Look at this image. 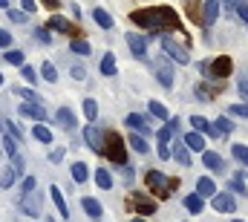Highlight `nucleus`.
<instances>
[{
  "instance_id": "1",
  "label": "nucleus",
  "mask_w": 248,
  "mask_h": 222,
  "mask_svg": "<svg viewBox=\"0 0 248 222\" xmlns=\"http://www.w3.org/2000/svg\"><path fill=\"white\" fill-rule=\"evenodd\" d=\"M130 20L136 26H144L147 32H165V29H176L179 32V17L170 6H150V9H136L130 15Z\"/></svg>"
},
{
  "instance_id": "2",
  "label": "nucleus",
  "mask_w": 248,
  "mask_h": 222,
  "mask_svg": "<svg viewBox=\"0 0 248 222\" xmlns=\"http://www.w3.org/2000/svg\"><path fill=\"white\" fill-rule=\"evenodd\" d=\"M144 182H147V188H150L156 196H162V199L170 196V190H173V185H176V182H170L162 170H147V173H144Z\"/></svg>"
},
{
  "instance_id": "3",
  "label": "nucleus",
  "mask_w": 248,
  "mask_h": 222,
  "mask_svg": "<svg viewBox=\"0 0 248 222\" xmlns=\"http://www.w3.org/2000/svg\"><path fill=\"white\" fill-rule=\"evenodd\" d=\"M104 153H107L116 165H127V147H124V139L119 133H107V136H104Z\"/></svg>"
},
{
  "instance_id": "4",
  "label": "nucleus",
  "mask_w": 248,
  "mask_h": 222,
  "mask_svg": "<svg viewBox=\"0 0 248 222\" xmlns=\"http://www.w3.org/2000/svg\"><path fill=\"white\" fill-rule=\"evenodd\" d=\"M202 72L211 75V78H225L231 72V61L228 58H217L214 63H202Z\"/></svg>"
},
{
  "instance_id": "5",
  "label": "nucleus",
  "mask_w": 248,
  "mask_h": 222,
  "mask_svg": "<svg viewBox=\"0 0 248 222\" xmlns=\"http://www.w3.org/2000/svg\"><path fill=\"white\" fill-rule=\"evenodd\" d=\"M162 47H165V52L173 58V61H179V63H187L190 61V55H187V49L185 47H179L173 38H162Z\"/></svg>"
},
{
  "instance_id": "6",
  "label": "nucleus",
  "mask_w": 248,
  "mask_h": 222,
  "mask_svg": "<svg viewBox=\"0 0 248 222\" xmlns=\"http://www.w3.org/2000/svg\"><path fill=\"white\" fill-rule=\"evenodd\" d=\"M84 139H87L90 150H95V153H104V136H101V130H98L95 124H87V130H84Z\"/></svg>"
},
{
  "instance_id": "7",
  "label": "nucleus",
  "mask_w": 248,
  "mask_h": 222,
  "mask_svg": "<svg viewBox=\"0 0 248 222\" xmlns=\"http://www.w3.org/2000/svg\"><path fill=\"white\" fill-rule=\"evenodd\" d=\"M156 78H159L162 87H168V90L173 87V78H176V75H173V69H170L168 61H156Z\"/></svg>"
},
{
  "instance_id": "8",
  "label": "nucleus",
  "mask_w": 248,
  "mask_h": 222,
  "mask_svg": "<svg viewBox=\"0 0 248 222\" xmlns=\"http://www.w3.org/2000/svg\"><path fill=\"white\" fill-rule=\"evenodd\" d=\"M127 44H130V49H133V55L136 58H147V41L141 38V35H136V32H127Z\"/></svg>"
},
{
  "instance_id": "9",
  "label": "nucleus",
  "mask_w": 248,
  "mask_h": 222,
  "mask_svg": "<svg viewBox=\"0 0 248 222\" xmlns=\"http://www.w3.org/2000/svg\"><path fill=\"white\" fill-rule=\"evenodd\" d=\"M130 202H133V208H136L141 217H147V214H153V211H156V202H153V199H147V196H141V193H133V196H130Z\"/></svg>"
},
{
  "instance_id": "10",
  "label": "nucleus",
  "mask_w": 248,
  "mask_h": 222,
  "mask_svg": "<svg viewBox=\"0 0 248 222\" xmlns=\"http://www.w3.org/2000/svg\"><path fill=\"white\" fill-rule=\"evenodd\" d=\"M49 29H55V32H61V35H72V38L78 35V29H75L66 17H61V15H52V17H49Z\"/></svg>"
},
{
  "instance_id": "11",
  "label": "nucleus",
  "mask_w": 248,
  "mask_h": 222,
  "mask_svg": "<svg viewBox=\"0 0 248 222\" xmlns=\"http://www.w3.org/2000/svg\"><path fill=\"white\" fill-rule=\"evenodd\" d=\"M23 211L29 214V217H41V196L32 190V193H23Z\"/></svg>"
},
{
  "instance_id": "12",
  "label": "nucleus",
  "mask_w": 248,
  "mask_h": 222,
  "mask_svg": "<svg viewBox=\"0 0 248 222\" xmlns=\"http://www.w3.org/2000/svg\"><path fill=\"white\" fill-rule=\"evenodd\" d=\"M217 17H219V0H205V6H202V23L214 26Z\"/></svg>"
},
{
  "instance_id": "13",
  "label": "nucleus",
  "mask_w": 248,
  "mask_h": 222,
  "mask_svg": "<svg viewBox=\"0 0 248 222\" xmlns=\"http://www.w3.org/2000/svg\"><path fill=\"white\" fill-rule=\"evenodd\" d=\"M214 208H217V211H222V214H231V211L237 208L234 193H217V196H214Z\"/></svg>"
},
{
  "instance_id": "14",
  "label": "nucleus",
  "mask_w": 248,
  "mask_h": 222,
  "mask_svg": "<svg viewBox=\"0 0 248 222\" xmlns=\"http://www.w3.org/2000/svg\"><path fill=\"white\" fill-rule=\"evenodd\" d=\"M81 205H84V211H87L93 220H101V217H104V208H101V202H98V199L84 196V199H81Z\"/></svg>"
},
{
  "instance_id": "15",
  "label": "nucleus",
  "mask_w": 248,
  "mask_h": 222,
  "mask_svg": "<svg viewBox=\"0 0 248 222\" xmlns=\"http://www.w3.org/2000/svg\"><path fill=\"white\" fill-rule=\"evenodd\" d=\"M185 147L187 150H193V153H205V139H202V133H187L185 136Z\"/></svg>"
},
{
  "instance_id": "16",
  "label": "nucleus",
  "mask_w": 248,
  "mask_h": 222,
  "mask_svg": "<svg viewBox=\"0 0 248 222\" xmlns=\"http://www.w3.org/2000/svg\"><path fill=\"white\" fill-rule=\"evenodd\" d=\"M196 196H217V185H214V179H208V176H202L199 182H196Z\"/></svg>"
},
{
  "instance_id": "17",
  "label": "nucleus",
  "mask_w": 248,
  "mask_h": 222,
  "mask_svg": "<svg viewBox=\"0 0 248 222\" xmlns=\"http://www.w3.org/2000/svg\"><path fill=\"white\" fill-rule=\"evenodd\" d=\"M20 115L35 118V121H44V118H46V110H44L41 104H20Z\"/></svg>"
},
{
  "instance_id": "18",
  "label": "nucleus",
  "mask_w": 248,
  "mask_h": 222,
  "mask_svg": "<svg viewBox=\"0 0 248 222\" xmlns=\"http://www.w3.org/2000/svg\"><path fill=\"white\" fill-rule=\"evenodd\" d=\"M127 124H130V127H133L136 133H147V136H150V124H147V121H144L141 115L130 112V115H127Z\"/></svg>"
},
{
  "instance_id": "19",
  "label": "nucleus",
  "mask_w": 248,
  "mask_h": 222,
  "mask_svg": "<svg viewBox=\"0 0 248 222\" xmlns=\"http://www.w3.org/2000/svg\"><path fill=\"white\" fill-rule=\"evenodd\" d=\"M170 153H173V159H176L179 165H190V150L185 147V142H176Z\"/></svg>"
},
{
  "instance_id": "20",
  "label": "nucleus",
  "mask_w": 248,
  "mask_h": 222,
  "mask_svg": "<svg viewBox=\"0 0 248 222\" xmlns=\"http://www.w3.org/2000/svg\"><path fill=\"white\" fill-rule=\"evenodd\" d=\"M49 193H52V202H55V208H58V214H61V217H69V211H66V202H63V193H61V188H58V185H52V188H49Z\"/></svg>"
},
{
  "instance_id": "21",
  "label": "nucleus",
  "mask_w": 248,
  "mask_h": 222,
  "mask_svg": "<svg viewBox=\"0 0 248 222\" xmlns=\"http://www.w3.org/2000/svg\"><path fill=\"white\" fill-rule=\"evenodd\" d=\"M202 162H205V167H211V170H222V156L214 153V150H205L202 153Z\"/></svg>"
},
{
  "instance_id": "22",
  "label": "nucleus",
  "mask_w": 248,
  "mask_h": 222,
  "mask_svg": "<svg viewBox=\"0 0 248 222\" xmlns=\"http://www.w3.org/2000/svg\"><path fill=\"white\" fill-rule=\"evenodd\" d=\"M55 121L61 124L63 130H72V127H75V115H72L69 110H58L55 112Z\"/></svg>"
},
{
  "instance_id": "23",
  "label": "nucleus",
  "mask_w": 248,
  "mask_h": 222,
  "mask_svg": "<svg viewBox=\"0 0 248 222\" xmlns=\"http://www.w3.org/2000/svg\"><path fill=\"white\" fill-rule=\"evenodd\" d=\"M93 17H95V23H98L101 29H113V17H110L104 9H95V12H93Z\"/></svg>"
},
{
  "instance_id": "24",
  "label": "nucleus",
  "mask_w": 248,
  "mask_h": 222,
  "mask_svg": "<svg viewBox=\"0 0 248 222\" xmlns=\"http://www.w3.org/2000/svg\"><path fill=\"white\" fill-rule=\"evenodd\" d=\"M32 136H35L38 142H44V144L52 142V133H49V127H44V124H35V127H32Z\"/></svg>"
},
{
  "instance_id": "25",
  "label": "nucleus",
  "mask_w": 248,
  "mask_h": 222,
  "mask_svg": "<svg viewBox=\"0 0 248 222\" xmlns=\"http://www.w3.org/2000/svg\"><path fill=\"white\" fill-rule=\"evenodd\" d=\"M147 107H150V112H153L156 118H162V121H168V118H170V112H168V107H165L162 101H147Z\"/></svg>"
},
{
  "instance_id": "26",
  "label": "nucleus",
  "mask_w": 248,
  "mask_h": 222,
  "mask_svg": "<svg viewBox=\"0 0 248 222\" xmlns=\"http://www.w3.org/2000/svg\"><path fill=\"white\" fill-rule=\"evenodd\" d=\"M101 75H116V55H107L101 58Z\"/></svg>"
},
{
  "instance_id": "27",
  "label": "nucleus",
  "mask_w": 248,
  "mask_h": 222,
  "mask_svg": "<svg viewBox=\"0 0 248 222\" xmlns=\"http://www.w3.org/2000/svg\"><path fill=\"white\" fill-rule=\"evenodd\" d=\"M69 170H72V179H75L78 185H81V182H87V165H84V162H75Z\"/></svg>"
},
{
  "instance_id": "28",
  "label": "nucleus",
  "mask_w": 248,
  "mask_h": 222,
  "mask_svg": "<svg viewBox=\"0 0 248 222\" xmlns=\"http://www.w3.org/2000/svg\"><path fill=\"white\" fill-rule=\"evenodd\" d=\"M173 133H176V121H170L168 127H162V130H159V144H168V142L173 139Z\"/></svg>"
},
{
  "instance_id": "29",
  "label": "nucleus",
  "mask_w": 248,
  "mask_h": 222,
  "mask_svg": "<svg viewBox=\"0 0 248 222\" xmlns=\"http://www.w3.org/2000/svg\"><path fill=\"white\" fill-rule=\"evenodd\" d=\"M127 142H130V147H133L136 153H147V142H144V139H141L139 133H133V136H130Z\"/></svg>"
},
{
  "instance_id": "30",
  "label": "nucleus",
  "mask_w": 248,
  "mask_h": 222,
  "mask_svg": "<svg viewBox=\"0 0 248 222\" xmlns=\"http://www.w3.org/2000/svg\"><path fill=\"white\" fill-rule=\"evenodd\" d=\"M15 179H17V170H15V167H6L3 176H0V188H12Z\"/></svg>"
},
{
  "instance_id": "31",
  "label": "nucleus",
  "mask_w": 248,
  "mask_h": 222,
  "mask_svg": "<svg viewBox=\"0 0 248 222\" xmlns=\"http://www.w3.org/2000/svg\"><path fill=\"white\" fill-rule=\"evenodd\" d=\"M95 182H98V188H104V190L113 188V176H110L107 170H95Z\"/></svg>"
},
{
  "instance_id": "32",
  "label": "nucleus",
  "mask_w": 248,
  "mask_h": 222,
  "mask_svg": "<svg viewBox=\"0 0 248 222\" xmlns=\"http://www.w3.org/2000/svg\"><path fill=\"white\" fill-rule=\"evenodd\" d=\"M185 208L190 211V214H199L202 211V196H196V193H190L185 199Z\"/></svg>"
},
{
  "instance_id": "33",
  "label": "nucleus",
  "mask_w": 248,
  "mask_h": 222,
  "mask_svg": "<svg viewBox=\"0 0 248 222\" xmlns=\"http://www.w3.org/2000/svg\"><path fill=\"white\" fill-rule=\"evenodd\" d=\"M69 49H72L75 55H90V44H87V41H78V38H72Z\"/></svg>"
},
{
  "instance_id": "34",
  "label": "nucleus",
  "mask_w": 248,
  "mask_h": 222,
  "mask_svg": "<svg viewBox=\"0 0 248 222\" xmlns=\"http://www.w3.org/2000/svg\"><path fill=\"white\" fill-rule=\"evenodd\" d=\"M41 75H44L46 81H52V84H55V81H58V69H55V63H49V61H46V63L41 66Z\"/></svg>"
},
{
  "instance_id": "35",
  "label": "nucleus",
  "mask_w": 248,
  "mask_h": 222,
  "mask_svg": "<svg viewBox=\"0 0 248 222\" xmlns=\"http://www.w3.org/2000/svg\"><path fill=\"white\" fill-rule=\"evenodd\" d=\"M6 61H9V63H15V66H23V52H20V49H6Z\"/></svg>"
},
{
  "instance_id": "36",
  "label": "nucleus",
  "mask_w": 248,
  "mask_h": 222,
  "mask_svg": "<svg viewBox=\"0 0 248 222\" xmlns=\"http://www.w3.org/2000/svg\"><path fill=\"white\" fill-rule=\"evenodd\" d=\"M84 115H87L90 121H95V115H98V104H95L93 98H87V101H84Z\"/></svg>"
},
{
  "instance_id": "37",
  "label": "nucleus",
  "mask_w": 248,
  "mask_h": 222,
  "mask_svg": "<svg viewBox=\"0 0 248 222\" xmlns=\"http://www.w3.org/2000/svg\"><path fill=\"white\" fill-rule=\"evenodd\" d=\"M231 153H234V159H237V162L248 165V147H246V144H234V150H231Z\"/></svg>"
},
{
  "instance_id": "38",
  "label": "nucleus",
  "mask_w": 248,
  "mask_h": 222,
  "mask_svg": "<svg viewBox=\"0 0 248 222\" xmlns=\"http://www.w3.org/2000/svg\"><path fill=\"white\" fill-rule=\"evenodd\" d=\"M20 72H23V78H26V81H29V84L35 87V81H38V72H35V69H32L29 63H23V66H20Z\"/></svg>"
},
{
  "instance_id": "39",
  "label": "nucleus",
  "mask_w": 248,
  "mask_h": 222,
  "mask_svg": "<svg viewBox=\"0 0 248 222\" xmlns=\"http://www.w3.org/2000/svg\"><path fill=\"white\" fill-rule=\"evenodd\" d=\"M217 130L225 136V133H231V130H234V124H231L228 118H217Z\"/></svg>"
},
{
  "instance_id": "40",
  "label": "nucleus",
  "mask_w": 248,
  "mask_h": 222,
  "mask_svg": "<svg viewBox=\"0 0 248 222\" xmlns=\"http://www.w3.org/2000/svg\"><path fill=\"white\" fill-rule=\"evenodd\" d=\"M3 150H6V153H9V156H15V150H17V142H15V139H9V136H6V139H3Z\"/></svg>"
},
{
  "instance_id": "41",
  "label": "nucleus",
  "mask_w": 248,
  "mask_h": 222,
  "mask_svg": "<svg viewBox=\"0 0 248 222\" xmlns=\"http://www.w3.org/2000/svg\"><path fill=\"white\" fill-rule=\"evenodd\" d=\"M234 12L240 15V20H243V23H246V26H248V6H246V3H243V0L237 3V9H234Z\"/></svg>"
},
{
  "instance_id": "42",
  "label": "nucleus",
  "mask_w": 248,
  "mask_h": 222,
  "mask_svg": "<svg viewBox=\"0 0 248 222\" xmlns=\"http://www.w3.org/2000/svg\"><path fill=\"white\" fill-rule=\"evenodd\" d=\"M231 115H243V118H248V101L246 104H234V107H231Z\"/></svg>"
},
{
  "instance_id": "43",
  "label": "nucleus",
  "mask_w": 248,
  "mask_h": 222,
  "mask_svg": "<svg viewBox=\"0 0 248 222\" xmlns=\"http://www.w3.org/2000/svg\"><path fill=\"white\" fill-rule=\"evenodd\" d=\"M6 15H9L15 23H23V20H26V15H23V12H17V9H6Z\"/></svg>"
},
{
  "instance_id": "44",
  "label": "nucleus",
  "mask_w": 248,
  "mask_h": 222,
  "mask_svg": "<svg viewBox=\"0 0 248 222\" xmlns=\"http://www.w3.org/2000/svg\"><path fill=\"white\" fill-rule=\"evenodd\" d=\"M17 95H20V98H32V104H38V101H41L35 90H17Z\"/></svg>"
},
{
  "instance_id": "45",
  "label": "nucleus",
  "mask_w": 248,
  "mask_h": 222,
  "mask_svg": "<svg viewBox=\"0 0 248 222\" xmlns=\"http://www.w3.org/2000/svg\"><path fill=\"white\" fill-rule=\"evenodd\" d=\"M9 47H12V32L0 29V49H9Z\"/></svg>"
},
{
  "instance_id": "46",
  "label": "nucleus",
  "mask_w": 248,
  "mask_h": 222,
  "mask_svg": "<svg viewBox=\"0 0 248 222\" xmlns=\"http://www.w3.org/2000/svg\"><path fill=\"white\" fill-rule=\"evenodd\" d=\"M6 127H9V133H12L15 139H23V133H20V127H17L15 121H6Z\"/></svg>"
},
{
  "instance_id": "47",
  "label": "nucleus",
  "mask_w": 248,
  "mask_h": 222,
  "mask_svg": "<svg viewBox=\"0 0 248 222\" xmlns=\"http://www.w3.org/2000/svg\"><path fill=\"white\" fill-rule=\"evenodd\" d=\"M35 38H38L41 44H49V32H46V29H35Z\"/></svg>"
},
{
  "instance_id": "48",
  "label": "nucleus",
  "mask_w": 248,
  "mask_h": 222,
  "mask_svg": "<svg viewBox=\"0 0 248 222\" xmlns=\"http://www.w3.org/2000/svg\"><path fill=\"white\" fill-rule=\"evenodd\" d=\"M72 78H75V81H84V78H87L84 66H72Z\"/></svg>"
},
{
  "instance_id": "49",
  "label": "nucleus",
  "mask_w": 248,
  "mask_h": 222,
  "mask_svg": "<svg viewBox=\"0 0 248 222\" xmlns=\"http://www.w3.org/2000/svg\"><path fill=\"white\" fill-rule=\"evenodd\" d=\"M32 190H35V176L23 179V193H32Z\"/></svg>"
},
{
  "instance_id": "50",
  "label": "nucleus",
  "mask_w": 248,
  "mask_h": 222,
  "mask_svg": "<svg viewBox=\"0 0 248 222\" xmlns=\"http://www.w3.org/2000/svg\"><path fill=\"white\" fill-rule=\"evenodd\" d=\"M63 159V150L61 147H58V150H52V153H49V162H55V165H58V162H61Z\"/></svg>"
},
{
  "instance_id": "51",
  "label": "nucleus",
  "mask_w": 248,
  "mask_h": 222,
  "mask_svg": "<svg viewBox=\"0 0 248 222\" xmlns=\"http://www.w3.org/2000/svg\"><path fill=\"white\" fill-rule=\"evenodd\" d=\"M159 159H170V147L168 144H159Z\"/></svg>"
},
{
  "instance_id": "52",
  "label": "nucleus",
  "mask_w": 248,
  "mask_h": 222,
  "mask_svg": "<svg viewBox=\"0 0 248 222\" xmlns=\"http://www.w3.org/2000/svg\"><path fill=\"white\" fill-rule=\"evenodd\" d=\"M231 190H240V193H246V185H243L240 179H234V182H231Z\"/></svg>"
},
{
  "instance_id": "53",
  "label": "nucleus",
  "mask_w": 248,
  "mask_h": 222,
  "mask_svg": "<svg viewBox=\"0 0 248 222\" xmlns=\"http://www.w3.org/2000/svg\"><path fill=\"white\" fill-rule=\"evenodd\" d=\"M20 3H23L26 12H35V6H38V0H20Z\"/></svg>"
},
{
  "instance_id": "54",
  "label": "nucleus",
  "mask_w": 248,
  "mask_h": 222,
  "mask_svg": "<svg viewBox=\"0 0 248 222\" xmlns=\"http://www.w3.org/2000/svg\"><path fill=\"white\" fill-rule=\"evenodd\" d=\"M46 3V9H58V0H44Z\"/></svg>"
},
{
  "instance_id": "55",
  "label": "nucleus",
  "mask_w": 248,
  "mask_h": 222,
  "mask_svg": "<svg viewBox=\"0 0 248 222\" xmlns=\"http://www.w3.org/2000/svg\"><path fill=\"white\" fill-rule=\"evenodd\" d=\"M225 3H228V9H237V3H240V0H225Z\"/></svg>"
},
{
  "instance_id": "56",
  "label": "nucleus",
  "mask_w": 248,
  "mask_h": 222,
  "mask_svg": "<svg viewBox=\"0 0 248 222\" xmlns=\"http://www.w3.org/2000/svg\"><path fill=\"white\" fill-rule=\"evenodd\" d=\"M0 6H3V9H12V0H0Z\"/></svg>"
},
{
  "instance_id": "57",
  "label": "nucleus",
  "mask_w": 248,
  "mask_h": 222,
  "mask_svg": "<svg viewBox=\"0 0 248 222\" xmlns=\"http://www.w3.org/2000/svg\"><path fill=\"white\" fill-rule=\"evenodd\" d=\"M130 222H144V220H130Z\"/></svg>"
},
{
  "instance_id": "58",
  "label": "nucleus",
  "mask_w": 248,
  "mask_h": 222,
  "mask_svg": "<svg viewBox=\"0 0 248 222\" xmlns=\"http://www.w3.org/2000/svg\"><path fill=\"white\" fill-rule=\"evenodd\" d=\"M0 87H3V75H0Z\"/></svg>"
},
{
  "instance_id": "59",
  "label": "nucleus",
  "mask_w": 248,
  "mask_h": 222,
  "mask_svg": "<svg viewBox=\"0 0 248 222\" xmlns=\"http://www.w3.org/2000/svg\"><path fill=\"white\" fill-rule=\"evenodd\" d=\"M234 222H243V220H234Z\"/></svg>"
}]
</instances>
